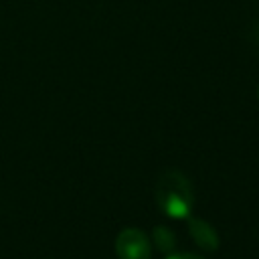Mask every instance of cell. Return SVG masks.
Here are the masks:
<instances>
[{
	"mask_svg": "<svg viewBox=\"0 0 259 259\" xmlns=\"http://www.w3.org/2000/svg\"><path fill=\"white\" fill-rule=\"evenodd\" d=\"M154 198L164 214L172 219H186L194 202L192 184L180 170L168 168L156 180Z\"/></svg>",
	"mask_w": 259,
	"mask_h": 259,
	"instance_id": "cell-1",
	"label": "cell"
},
{
	"mask_svg": "<svg viewBox=\"0 0 259 259\" xmlns=\"http://www.w3.org/2000/svg\"><path fill=\"white\" fill-rule=\"evenodd\" d=\"M115 253L119 259H150V241L142 231L127 227L115 239Z\"/></svg>",
	"mask_w": 259,
	"mask_h": 259,
	"instance_id": "cell-2",
	"label": "cell"
},
{
	"mask_svg": "<svg viewBox=\"0 0 259 259\" xmlns=\"http://www.w3.org/2000/svg\"><path fill=\"white\" fill-rule=\"evenodd\" d=\"M188 229H190V237L194 239V243L202 247L204 251H214L219 247V235L206 221L188 219Z\"/></svg>",
	"mask_w": 259,
	"mask_h": 259,
	"instance_id": "cell-3",
	"label": "cell"
},
{
	"mask_svg": "<svg viewBox=\"0 0 259 259\" xmlns=\"http://www.w3.org/2000/svg\"><path fill=\"white\" fill-rule=\"evenodd\" d=\"M154 243H156V247H158L162 253H168V251L174 249L176 239H174V233H172L170 229H166V227H156V229H154Z\"/></svg>",
	"mask_w": 259,
	"mask_h": 259,
	"instance_id": "cell-4",
	"label": "cell"
},
{
	"mask_svg": "<svg viewBox=\"0 0 259 259\" xmlns=\"http://www.w3.org/2000/svg\"><path fill=\"white\" fill-rule=\"evenodd\" d=\"M168 259H202L200 255H192V253H180V255H170Z\"/></svg>",
	"mask_w": 259,
	"mask_h": 259,
	"instance_id": "cell-5",
	"label": "cell"
}]
</instances>
